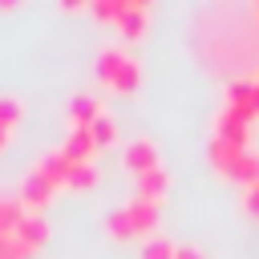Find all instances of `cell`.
Here are the masks:
<instances>
[{
	"label": "cell",
	"mask_w": 259,
	"mask_h": 259,
	"mask_svg": "<svg viewBox=\"0 0 259 259\" xmlns=\"http://www.w3.org/2000/svg\"><path fill=\"white\" fill-rule=\"evenodd\" d=\"M174 259H206V255H202L198 247H178V255H174Z\"/></svg>",
	"instance_id": "19"
},
{
	"label": "cell",
	"mask_w": 259,
	"mask_h": 259,
	"mask_svg": "<svg viewBox=\"0 0 259 259\" xmlns=\"http://www.w3.org/2000/svg\"><path fill=\"white\" fill-rule=\"evenodd\" d=\"M121 162H125V170H134L138 178L162 166V158H158V146H154L150 138H130V142H125V150H121Z\"/></svg>",
	"instance_id": "5"
},
{
	"label": "cell",
	"mask_w": 259,
	"mask_h": 259,
	"mask_svg": "<svg viewBox=\"0 0 259 259\" xmlns=\"http://www.w3.org/2000/svg\"><path fill=\"white\" fill-rule=\"evenodd\" d=\"M0 259H28V251L16 235H0Z\"/></svg>",
	"instance_id": "17"
},
{
	"label": "cell",
	"mask_w": 259,
	"mask_h": 259,
	"mask_svg": "<svg viewBox=\"0 0 259 259\" xmlns=\"http://www.w3.org/2000/svg\"><path fill=\"white\" fill-rule=\"evenodd\" d=\"M105 227H109V235L113 239H134V235H154V227H158V202H150V198H130V202H121L117 210H109V219H105Z\"/></svg>",
	"instance_id": "1"
},
{
	"label": "cell",
	"mask_w": 259,
	"mask_h": 259,
	"mask_svg": "<svg viewBox=\"0 0 259 259\" xmlns=\"http://www.w3.org/2000/svg\"><path fill=\"white\" fill-rule=\"evenodd\" d=\"M170 190V174H166V166H158V170H150V174H142L138 178V198H150V202H162V194Z\"/></svg>",
	"instance_id": "12"
},
{
	"label": "cell",
	"mask_w": 259,
	"mask_h": 259,
	"mask_svg": "<svg viewBox=\"0 0 259 259\" xmlns=\"http://www.w3.org/2000/svg\"><path fill=\"white\" fill-rule=\"evenodd\" d=\"M243 206H247V214H259V178L247 186V194H243Z\"/></svg>",
	"instance_id": "18"
},
{
	"label": "cell",
	"mask_w": 259,
	"mask_h": 259,
	"mask_svg": "<svg viewBox=\"0 0 259 259\" xmlns=\"http://www.w3.org/2000/svg\"><path fill=\"white\" fill-rule=\"evenodd\" d=\"M97 77H101L109 89H117V93H134L138 81H142V69H138V61H134L125 49L109 45V49L97 53Z\"/></svg>",
	"instance_id": "2"
},
{
	"label": "cell",
	"mask_w": 259,
	"mask_h": 259,
	"mask_svg": "<svg viewBox=\"0 0 259 259\" xmlns=\"http://www.w3.org/2000/svg\"><path fill=\"white\" fill-rule=\"evenodd\" d=\"M251 20H255V28H259V0L251 4Z\"/></svg>",
	"instance_id": "20"
},
{
	"label": "cell",
	"mask_w": 259,
	"mask_h": 259,
	"mask_svg": "<svg viewBox=\"0 0 259 259\" xmlns=\"http://www.w3.org/2000/svg\"><path fill=\"white\" fill-rule=\"evenodd\" d=\"M4 235H16V239L24 243V251L32 255V251L45 247V239H49V223H45L36 210H28V214L20 219V227H16V231H4Z\"/></svg>",
	"instance_id": "8"
},
{
	"label": "cell",
	"mask_w": 259,
	"mask_h": 259,
	"mask_svg": "<svg viewBox=\"0 0 259 259\" xmlns=\"http://www.w3.org/2000/svg\"><path fill=\"white\" fill-rule=\"evenodd\" d=\"M89 186H97V162H73L65 190H89Z\"/></svg>",
	"instance_id": "13"
},
{
	"label": "cell",
	"mask_w": 259,
	"mask_h": 259,
	"mask_svg": "<svg viewBox=\"0 0 259 259\" xmlns=\"http://www.w3.org/2000/svg\"><path fill=\"white\" fill-rule=\"evenodd\" d=\"M214 134H219V138H227V142H235V146H247L251 121H243V117H235L231 109H223V113H219V121H214Z\"/></svg>",
	"instance_id": "11"
},
{
	"label": "cell",
	"mask_w": 259,
	"mask_h": 259,
	"mask_svg": "<svg viewBox=\"0 0 259 259\" xmlns=\"http://www.w3.org/2000/svg\"><path fill=\"white\" fill-rule=\"evenodd\" d=\"M16 194L24 198V206H28V210H36V206H45V202L57 194V186H53V182H49V178L32 166V170L24 174V182H20V190H16Z\"/></svg>",
	"instance_id": "7"
},
{
	"label": "cell",
	"mask_w": 259,
	"mask_h": 259,
	"mask_svg": "<svg viewBox=\"0 0 259 259\" xmlns=\"http://www.w3.org/2000/svg\"><path fill=\"white\" fill-rule=\"evenodd\" d=\"M16 121H20V101L16 97H0V130H4V138L16 130Z\"/></svg>",
	"instance_id": "15"
},
{
	"label": "cell",
	"mask_w": 259,
	"mask_h": 259,
	"mask_svg": "<svg viewBox=\"0 0 259 259\" xmlns=\"http://www.w3.org/2000/svg\"><path fill=\"white\" fill-rule=\"evenodd\" d=\"M61 150H65L73 162H93L101 146H97V138H93V130H89V125H69V134H65Z\"/></svg>",
	"instance_id": "6"
},
{
	"label": "cell",
	"mask_w": 259,
	"mask_h": 259,
	"mask_svg": "<svg viewBox=\"0 0 259 259\" xmlns=\"http://www.w3.org/2000/svg\"><path fill=\"white\" fill-rule=\"evenodd\" d=\"M150 20V4L146 0H117L113 4V24L121 36H142Z\"/></svg>",
	"instance_id": "4"
},
{
	"label": "cell",
	"mask_w": 259,
	"mask_h": 259,
	"mask_svg": "<svg viewBox=\"0 0 259 259\" xmlns=\"http://www.w3.org/2000/svg\"><path fill=\"white\" fill-rule=\"evenodd\" d=\"M89 130H93L97 146H109V142H117V125H113V117H109V113H101V117H97Z\"/></svg>",
	"instance_id": "16"
},
{
	"label": "cell",
	"mask_w": 259,
	"mask_h": 259,
	"mask_svg": "<svg viewBox=\"0 0 259 259\" xmlns=\"http://www.w3.org/2000/svg\"><path fill=\"white\" fill-rule=\"evenodd\" d=\"M235 117L243 121H255L259 117V77H243V81H231L227 85V105Z\"/></svg>",
	"instance_id": "3"
},
{
	"label": "cell",
	"mask_w": 259,
	"mask_h": 259,
	"mask_svg": "<svg viewBox=\"0 0 259 259\" xmlns=\"http://www.w3.org/2000/svg\"><path fill=\"white\" fill-rule=\"evenodd\" d=\"M101 113H105L101 109V97H93V93H77L69 101V125H93Z\"/></svg>",
	"instance_id": "9"
},
{
	"label": "cell",
	"mask_w": 259,
	"mask_h": 259,
	"mask_svg": "<svg viewBox=\"0 0 259 259\" xmlns=\"http://www.w3.org/2000/svg\"><path fill=\"white\" fill-rule=\"evenodd\" d=\"M178 255V247L166 239V235H150L146 243H142V259H174Z\"/></svg>",
	"instance_id": "14"
},
{
	"label": "cell",
	"mask_w": 259,
	"mask_h": 259,
	"mask_svg": "<svg viewBox=\"0 0 259 259\" xmlns=\"http://www.w3.org/2000/svg\"><path fill=\"white\" fill-rule=\"evenodd\" d=\"M243 150H247V146H235V142H227V138L210 134V162H214L223 174H235V166H239Z\"/></svg>",
	"instance_id": "10"
}]
</instances>
